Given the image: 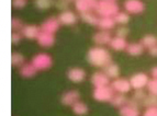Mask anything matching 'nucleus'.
Listing matches in <instances>:
<instances>
[{
	"instance_id": "a878e982",
	"label": "nucleus",
	"mask_w": 157,
	"mask_h": 116,
	"mask_svg": "<svg viewBox=\"0 0 157 116\" xmlns=\"http://www.w3.org/2000/svg\"><path fill=\"white\" fill-rule=\"evenodd\" d=\"M113 19H114L115 24H119V25H125V24H128V21H130V14L126 13L125 11H124V12L123 11H119L118 13L113 16Z\"/></svg>"
},
{
	"instance_id": "423d86ee",
	"label": "nucleus",
	"mask_w": 157,
	"mask_h": 116,
	"mask_svg": "<svg viewBox=\"0 0 157 116\" xmlns=\"http://www.w3.org/2000/svg\"><path fill=\"white\" fill-rule=\"evenodd\" d=\"M128 81H130V85H131L132 89L140 90V89H144L146 87L149 81V78L144 72H137V74H134L128 79Z\"/></svg>"
},
{
	"instance_id": "9d476101",
	"label": "nucleus",
	"mask_w": 157,
	"mask_h": 116,
	"mask_svg": "<svg viewBox=\"0 0 157 116\" xmlns=\"http://www.w3.org/2000/svg\"><path fill=\"white\" fill-rule=\"evenodd\" d=\"M58 21L62 25H74L77 23V16L75 14V12L71 10H64L60 12V14L58 16Z\"/></svg>"
},
{
	"instance_id": "f704fd0d",
	"label": "nucleus",
	"mask_w": 157,
	"mask_h": 116,
	"mask_svg": "<svg viewBox=\"0 0 157 116\" xmlns=\"http://www.w3.org/2000/svg\"><path fill=\"white\" fill-rule=\"evenodd\" d=\"M69 3L67 0H57L56 1V8H58L59 10L64 11V10H68V5H69Z\"/></svg>"
},
{
	"instance_id": "7ed1b4c3",
	"label": "nucleus",
	"mask_w": 157,
	"mask_h": 116,
	"mask_svg": "<svg viewBox=\"0 0 157 116\" xmlns=\"http://www.w3.org/2000/svg\"><path fill=\"white\" fill-rule=\"evenodd\" d=\"M32 65L35 67L37 71L39 70H47L50 69L53 65V59L48 54L40 53L32 58Z\"/></svg>"
},
{
	"instance_id": "2f4dec72",
	"label": "nucleus",
	"mask_w": 157,
	"mask_h": 116,
	"mask_svg": "<svg viewBox=\"0 0 157 116\" xmlns=\"http://www.w3.org/2000/svg\"><path fill=\"white\" fill-rule=\"evenodd\" d=\"M146 88L151 94L157 95V79H154V78H153V79L149 80Z\"/></svg>"
},
{
	"instance_id": "20e7f679",
	"label": "nucleus",
	"mask_w": 157,
	"mask_h": 116,
	"mask_svg": "<svg viewBox=\"0 0 157 116\" xmlns=\"http://www.w3.org/2000/svg\"><path fill=\"white\" fill-rule=\"evenodd\" d=\"M114 93L115 92L113 91L111 85H105V87L94 88L92 96L98 102H110Z\"/></svg>"
},
{
	"instance_id": "5701e85b",
	"label": "nucleus",
	"mask_w": 157,
	"mask_h": 116,
	"mask_svg": "<svg viewBox=\"0 0 157 116\" xmlns=\"http://www.w3.org/2000/svg\"><path fill=\"white\" fill-rule=\"evenodd\" d=\"M80 18L85 23H88V24H90V25H97L98 21H99V16H98V14L92 12V11H89V12H82V13H80Z\"/></svg>"
},
{
	"instance_id": "ea45409f",
	"label": "nucleus",
	"mask_w": 157,
	"mask_h": 116,
	"mask_svg": "<svg viewBox=\"0 0 157 116\" xmlns=\"http://www.w3.org/2000/svg\"><path fill=\"white\" fill-rule=\"evenodd\" d=\"M151 74H152V77L154 78V79H157V66L154 67V68L152 69V71H151Z\"/></svg>"
},
{
	"instance_id": "f03ea898",
	"label": "nucleus",
	"mask_w": 157,
	"mask_h": 116,
	"mask_svg": "<svg viewBox=\"0 0 157 116\" xmlns=\"http://www.w3.org/2000/svg\"><path fill=\"white\" fill-rule=\"evenodd\" d=\"M94 11L99 16H112L113 18L119 12V5L115 1L99 0Z\"/></svg>"
},
{
	"instance_id": "a211bd4d",
	"label": "nucleus",
	"mask_w": 157,
	"mask_h": 116,
	"mask_svg": "<svg viewBox=\"0 0 157 116\" xmlns=\"http://www.w3.org/2000/svg\"><path fill=\"white\" fill-rule=\"evenodd\" d=\"M97 27L103 31H110L115 27L114 19L112 16H100Z\"/></svg>"
},
{
	"instance_id": "39448f33",
	"label": "nucleus",
	"mask_w": 157,
	"mask_h": 116,
	"mask_svg": "<svg viewBox=\"0 0 157 116\" xmlns=\"http://www.w3.org/2000/svg\"><path fill=\"white\" fill-rule=\"evenodd\" d=\"M123 7L125 12L128 14H141L145 10L144 2L142 0H125Z\"/></svg>"
},
{
	"instance_id": "a19ab883",
	"label": "nucleus",
	"mask_w": 157,
	"mask_h": 116,
	"mask_svg": "<svg viewBox=\"0 0 157 116\" xmlns=\"http://www.w3.org/2000/svg\"><path fill=\"white\" fill-rule=\"evenodd\" d=\"M68 2H74V1H75V0H67Z\"/></svg>"
},
{
	"instance_id": "4468645a",
	"label": "nucleus",
	"mask_w": 157,
	"mask_h": 116,
	"mask_svg": "<svg viewBox=\"0 0 157 116\" xmlns=\"http://www.w3.org/2000/svg\"><path fill=\"white\" fill-rule=\"evenodd\" d=\"M79 99H80V94H79L77 90H69V91H67V92H65L62 95L60 102L63 103L64 105L71 106L77 101H79Z\"/></svg>"
},
{
	"instance_id": "72a5a7b5",
	"label": "nucleus",
	"mask_w": 157,
	"mask_h": 116,
	"mask_svg": "<svg viewBox=\"0 0 157 116\" xmlns=\"http://www.w3.org/2000/svg\"><path fill=\"white\" fill-rule=\"evenodd\" d=\"M145 96H146V93L144 92V90L143 89H140V90H135V92H134L133 94V98L135 101H137L139 103L143 102V100L145 99Z\"/></svg>"
},
{
	"instance_id": "ddd939ff",
	"label": "nucleus",
	"mask_w": 157,
	"mask_h": 116,
	"mask_svg": "<svg viewBox=\"0 0 157 116\" xmlns=\"http://www.w3.org/2000/svg\"><path fill=\"white\" fill-rule=\"evenodd\" d=\"M111 38H112V35H111L110 31H103V30H100L92 36V41L97 44V46L109 45Z\"/></svg>"
},
{
	"instance_id": "bb28decb",
	"label": "nucleus",
	"mask_w": 157,
	"mask_h": 116,
	"mask_svg": "<svg viewBox=\"0 0 157 116\" xmlns=\"http://www.w3.org/2000/svg\"><path fill=\"white\" fill-rule=\"evenodd\" d=\"M141 44L144 46V48H147V49H148V48L157 45V37L152 34L145 35V36L141 40Z\"/></svg>"
},
{
	"instance_id": "6ab92c4d",
	"label": "nucleus",
	"mask_w": 157,
	"mask_h": 116,
	"mask_svg": "<svg viewBox=\"0 0 157 116\" xmlns=\"http://www.w3.org/2000/svg\"><path fill=\"white\" fill-rule=\"evenodd\" d=\"M109 46H110L113 50L122 52V50H125L126 46H128V42H126L125 38L114 36V37L111 38L110 43H109Z\"/></svg>"
},
{
	"instance_id": "9b49d317",
	"label": "nucleus",
	"mask_w": 157,
	"mask_h": 116,
	"mask_svg": "<svg viewBox=\"0 0 157 116\" xmlns=\"http://www.w3.org/2000/svg\"><path fill=\"white\" fill-rule=\"evenodd\" d=\"M90 81H91L92 85H94V88L105 87V85H110V78H109L103 71L94 72V74L91 76Z\"/></svg>"
},
{
	"instance_id": "0eeeda50",
	"label": "nucleus",
	"mask_w": 157,
	"mask_h": 116,
	"mask_svg": "<svg viewBox=\"0 0 157 116\" xmlns=\"http://www.w3.org/2000/svg\"><path fill=\"white\" fill-rule=\"evenodd\" d=\"M111 88L113 89L115 93H121V94H126L131 91V85L130 81L125 78H117L111 83Z\"/></svg>"
},
{
	"instance_id": "f257e3e1",
	"label": "nucleus",
	"mask_w": 157,
	"mask_h": 116,
	"mask_svg": "<svg viewBox=\"0 0 157 116\" xmlns=\"http://www.w3.org/2000/svg\"><path fill=\"white\" fill-rule=\"evenodd\" d=\"M87 60L91 66L105 68L108 63H111V54L107 48L102 46H94L88 50Z\"/></svg>"
},
{
	"instance_id": "b1692460",
	"label": "nucleus",
	"mask_w": 157,
	"mask_h": 116,
	"mask_svg": "<svg viewBox=\"0 0 157 116\" xmlns=\"http://www.w3.org/2000/svg\"><path fill=\"white\" fill-rule=\"evenodd\" d=\"M71 108H73L74 114H76L78 116H84L88 113L89 108H88V105H87L85 102H81V101H77L75 104L71 105Z\"/></svg>"
},
{
	"instance_id": "c9c22d12",
	"label": "nucleus",
	"mask_w": 157,
	"mask_h": 116,
	"mask_svg": "<svg viewBox=\"0 0 157 116\" xmlns=\"http://www.w3.org/2000/svg\"><path fill=\"white\" fill-rule=\"evenodd\" d=\"M21 37H22L21 32L13 31L12 34H11V41H12L13 44H18V43L20 42V41H21Z\"/></svg>"
},
{
	"instance_id": "cd10ccee",
	"label": "nucleus",
	"mask_w": 157,
	"mask_h": 116,
	"mask_svg": "<svg viewBox=\"0 0 157 116\" xmlns=\"http://www.w3.org/2000/svg\"><path fill=\"white\" fill-rule=\"evenodd\" d=\"M143 105L145 107H154V106H157V95L155 94H146L145 99L143 100Z\"/></svg>"
},
{
	"instance_id": "393cba45",
	"label": "nucleus",
	"mask_w": 157,
	"mask_h": 116,
	"mask_svg": "<svg viewBox=\"0 0 157 116\" xmlns=\"http://www.w3.org/2000/svg\"><path fill=\"white\" fill-rule=\"evenodd\" d=\"M128 99L125 96V94H121V93H114V95L111 99L110 103L115 107H122L128 103Z\"/></svg>"
},
{
	"instance_id": "c756f323",
	"label": "nucleus",
	"mask_w": 157,
	"mask_h": 116,
	"mask_svg": "<svg viewBox=\"0 0 157 116\" xmlns=\"http://www.w3.org/2000/svg\"><path fill=\"white\" fill-rule=\"evenodd\" d=\"M34 5L39 10H47L53 5V0H34Z\"/></svg>"
},
{
	"instance_id": "f8f14e48",
	"label": "nucleus",
	"mask_w": 157,
	"mask_h": 116,
	"mask_svg": "<svg viewBox=\"0 0 157 116\" xmlns=\"http://www.w3.org/2000/svg\"><path fill=\"white\" fill-rule=\"evenodd\" d=\"M67 78L71 80V82L79 83V82H82L85 79H86V71H85L82 68L74 67V68H71L69 70H68Z\"/></svg>"
},
{
	"instance_id": "473e14b6",
	"label": "nucleus",
	"mask_w": 157,
	"mask_h": 116,
	"mask_svg": "<svg viewBox=\"0 0 157 116\" xmlns=\"http://www.w3.org/2000/svg\"><path fill=\"white\" fill-rule=\"evenodd\" d=\"M128 29L125 25H120V27L117 29L115 31V36L118 37H122V38H126V36L128 35Z\"/></svg>"
},
{
	"instance_id": "aec40b11",
	"label": "nucleus",
	"mask_w": 157,
	"mask_h": 116,
	"mask_svg": "<svg viewBox=\"0 0 157 116\" xmlns=\"http://www.w3.org/2000/svg\"><path fill=\"white\" fill-rule=\"evenodd\" d=\"M103 72H105L110 79H117V78H119V76H120V67H119V65H117V63L111 61L110 63H108L107 66L103 68Z\"/></svg>"
},
{
	"instance_id": "e433bc0d",
	"label": "nucleus",
	"mask_w": 157,
	"mask_h": 116,
	"mask_svg": "<svg viewBox=\"0 0 157 116\" xmlns=\"http://www.w3.org/2000/svg\"><path fill=\"white\" fill-rule=\"evenodd\" d=\"M143 116H157V106L154 107H146Z\"/></svg>"
},
{
	"instance_id": "79ce46f5",
	"label": "nucleus",
	"mask_w": 157,
	"mask_h": 116,
	"mask_svg": "<svg viewBox=\"0 0 157 116\" xmlns=\"http://www.w3.org/2000/svg\"><path fill=\"white\" fill-rule=\"evenodd\" d=\"M110 1H115V2H117V0H110Z\"/></svg>"
},
{
	"instance_id": "1a4fd4ad",
	"label": "nucleus",
	"mask_w": 157,
	"mask_h": 116,
	"mask_svg": "<svg viewBox=\"0 0 157 116\" xmlns=\"http://www.w3.org/2000/svg\"><path fill=\"white\" fill-rule=\"evenodd\" d=\"M60 27V23L58 21V19L55 16H51V18L46 19L42 24H41V31L47 32V33H52V34H55L56 32L58 31Z\"/></svg>"
},
{
	"instance_id": "4be33fe9",
	"label": "nucleus",
	"mask_w": 157,
	"mask_h": 116,
	"mask_svg": "<svg viewBox=\"0 0 157 116\" xmlns=\"http://www.w3.org/2000/svg\"><path fill=\"white\" fill-rule=\"evenodd\" d=\"M37 72V70L35 69V67L32 65V63H24L21 67H20V74L23 78H32L33 76H35V74Z\"/></svg>"
},
{
	"instance_id": "58836bf2",
	"label": "nucleus",
	"mask_w": 157,
	"mask_h": 116,
	"mask_svg": "<svg viewBox=\"0 0 157 116\" xmlns=\"http://www.w3.org/2000/svg\"><path fill=\"white\" fill-rule=\"evenodd\" d=\"M148 53H149V55L154 56V57H157V45H155V46H153V47L148 48Z\"/></svg>"
},
{
	"instance_id": "dca6fc26",
	"label": "nucleus",
	"mask_w": 157,
	"mask_h": 116,
	"mask_svg": "<svg viewBox=\"0 0 157 116\" xmlns=\"http://www.w3.org/2000/svg\"><path fill=\"white\" fill-rule=\"evenodd\" d=\"M39 45H41L42 47H51L55 43V36L52 33H47V32H40L39 36L36 38Z\"/></svg>"
},
{
	"instance_id": "412c9836",
	"label": "nucleus",
	"mask_w": 157,
	"mask_h": 116,
	"mask_svg": "<svg viewBox=\"0 0 157 116\" xmlns=\"http://www.w3.org/2000/svg\"><path fill=\"white\" fill-rule=\"evenodd\" d=\"M144 46L141 44V42L140 43H131V44H128V46H126L125 50L126 53L128 54V55L131 56H140L143 54V52H144Z\"/></svg>"
},
{
	"instance_id": "4c0bfd02",
	"label": "nucleus",
	"mask_w": 157,
	"mask_h": 116,
	"mask_svg": "<svg viewBox=\"0 0 157 116\" xmlns=\"http://www.w3.org/2000/svg\"><path fill=\"white\" fill-rule=\"evenodd\" d=\"M26 5V0H12V5L17 9L24 8Z\"/></svg>"
},
{
	"instance_id": "2eb2a0df",
	"label": "nucleus",
	"mask_w": 157,
	"mask_h": 116,
	"mask_svg": "<svg viewBox=\"0 0 157 116\" xmlns=\"http://www.w3.org/2000/svg\"><path fill=\"white\" fill-rule=\"evenodd\" d=\"M40 32H41V29L37 25L28 24V25H24L23 29L21 30V34L28 40H36Z\"/></svg>"
},
{
	"instance_id": "6e6552de",
	"label": "nucleus",
	"mask_w": 157,
	"mask_h": 116,
	"mask_svg": "<svg viewBox=\"0 0 157 116\" xmlns=\"http://www.w3.org/2000/svg\"><path fill=\"white\" fill-rule=\"evenodd\" d=\"M99 0H75V8L79 13L96 10Z\"/></svg>"
},
{
	"instance_id": "7c9ffc66",
	"label": "nucleus",
	"mask_w": 157,
	"mask_h": 116,
	"mask_svg": "<svg viewBox=\"0 0 157 116\" xmlns=\"http://www.w3.org/2000/svg\"><path fill=\"white\" fill-rule=\"evenodd\" d=\"M23 23H22V21L20 20V19L18 18H13L12 20H11V27H12L13 31L16 32H21V30L23 29Z\"/></svg>"
},
{
	"instance_id": "f3484780",
	"label": "nucleus",
	"mask_w": 157,
	"mask_h": 116,
	"mask_svg": "<svg viewBox=\"0 0 157 116\" xmlns=\"http://www.w3.org/2000/svg\"><path fill=\"white\" fill-rule=\"evenodd\" d=\"M119 114L120 116H140L141 112H140V107L133 105V104H130V103H126L125 105L120 107Z\"/></svg>"
},
{
	"instance_id": "c85d7f7f",
	"label": "nucleus",
	"mask_w": 157,
	"mask_h": 116,
	"mask_svg": "<svg viewBox=\"0 0 157 116\" xmlns=\"http://www.w3.org/2000/svg\"><path fill=\"white\" fill-rule=\"evenodd\" d=\"M11 63L14 67H21L24 63V56L20 53H13L11 55Z\"/></svg>"
}]
</instances>
